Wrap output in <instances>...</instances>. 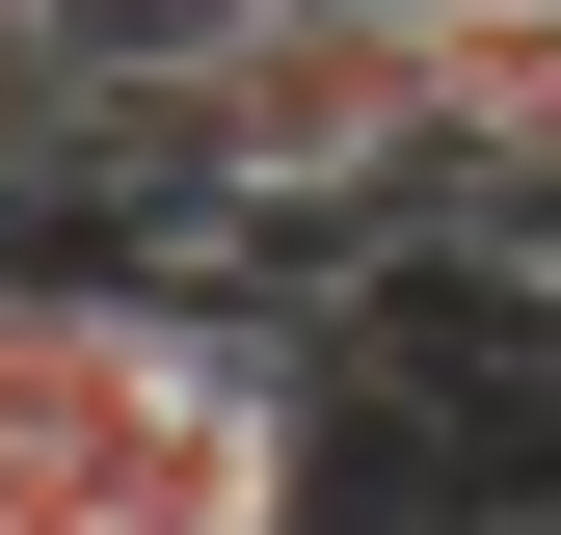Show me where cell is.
Wrapping results in <instances>:
<instances>
[{"mask_svg": "<svg viewBox=\"0 0 561 535\" xmlns=\"http://www.w3.org/2000/svg\"><path fill=\"white\" fill-rule=\"evenodd\" d=\"M321 455H347L321 349H267V321H161V349H134L0 509H27V535H321Z\"/></svg>", "mask_w": 561, "mask_h": 535, "instance_id": "obj_1", "label": "cell"}, {"mask_svg": "<svg viewBox=\"0 0 561 535\" xmlns=\"http://www.w3.org/2000/svg\"><path fill=\"white\" fill-rule=\"evenodd\" d=\"M161 321H187V268H161V241H107V268H81V241H0V482H27V455L81 429L134 349H161Z\"/></svg>", "mask_w": 561, "mask_h": 535, "instance_id": "obj_2", "label": "cell"}, {"mask_svg": "<svg viewBox=\"0 0 561 535\" xmlns=\"http://www.w3.org/2000/svg\"><path fill=\"white\" fill-rule=\"evenodd\" d=\"M428 107L455 187H561V0H428Z\"/></svg>", "mask_w": 561, "mask_h": 535, "instance_id": "obj_3", "label": "cell"}, {"mask_svg": "<svg viewBox=\"0 0 561 535\" xmlns=\"http://www.w3.org/2000/svg\"><path fill=\"white\" fill-rule=\"evenodd\" d=\"M27 27H81V0H0V54H27Z\"/></svg>", "mask_w": 561, "mask_h": 535, "instance_id": "obj_4", "label": "cell"}, {"mask_svg": "<svg viewBox=\"0 0 561 535\" xmlns=\"http://www.w3.org/2000/svg\"><path fill=\"white\" fill-rule=\"evenodd\" d=\"M0 535H27V509H0Z\"/></svg>", "mask_w": 561, "mask_h": 535, "instance_id": "obj_5", "label": "cell"}]
</instances>
